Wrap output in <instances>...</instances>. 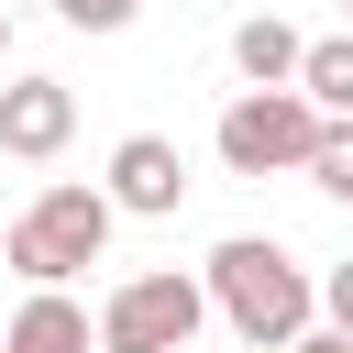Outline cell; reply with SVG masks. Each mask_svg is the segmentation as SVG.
Listing matches in <instances>:
<instances>
[{"mask_svg": "<svg viewBox=\"0 0 353 353\" xmlns=\"http://www.w3.org/2000/svg\"><path fill=\"white\" fill-rule=\"evenodd\" d=\"M199 287H210V309L243 331V353H298V342H309V320H320V276H309L287 243H265V232L210 243Z\"/></svg>", "mask_w": 353, "mask_h": 353, "instance_id": "cell-1", "label": "cell"}, {"mask_svg": "<svg viewBox=\"0 0 353 353\" xmlns=\"http://www.w3.org/2000/svg\"><path fill=\"white\" fill-rule=\"evenodd\" d=\"M110 221H121V210H110L99 188L55 176V188H33V210L0 232V265H11L22 287H66L77 265H99V254H110Z\"/></svg>", "mask_w": 353, "mask_h": 353, "instance_id": "cell-2", "label": "cell"}, {"mask_svg": "<svg viewBox=\"0 0 353 353\" xmlns=\"http://www.w3.org/2000/svg\"><path fill=\"white\" fill-rule=\"evenodd\" d=\"M320 132H331V121H320L298 88H232V99H221V121H210V143H221V165H232V176H309Z\"/></svg>", "mask_w": 353, "mask_h": 353, "instance_id": "cell-3", "label": "cell"}, {"mask_svg": "<svg viewBox=\"0 0 353 353\" xmlns=\"http://www.w3.org/2000/svg\"><path fill=\"white\" fill-rule=\"evenodd\" d=\"M199 320H210V287L176 276V265H154V276H121L99 298V353H188Z\"/></svg>", "mask_w": 353, "mask_h": 353, "instance_id": "cell-4", "label": "cell"}, {"mask_svg": "<svg viewBox=\"0 0 353 353\" xmlns=\"http://www.w3.org/2000/svg\"><path fill=\"white\" fill-rule=\"evenodd\" d=\"M99 199H110L121 221H165V210L188 199V154H176V132H121V143H110Z\"/></svg>", "mask_w": 353, "mask_h": 353, "instance_id": "cell-5", "label": "cell"}, {"mask_svg": "<svg viewBox=\"0 0 353 353\" xmlns=\"http://www.w3.org/2000/svg\"><path fill=\"white\" fill-rule=\"evenodd\" d=\"M66 132H77V88H66V77H11V88H0V154L55 165Z\"/></svg>", "mask_w": 353, "mask_h": 353, "instance_id": "cell-6", "label": "cell"}, {"mask_svg": "<svg viewBox=\"0 0 353 353\" xmlns=\"http://www.w3.org/2000/svg\"><path fill=\"white\" fill-rule=\"evenodd\" d=\"M0 353H99V309H77L66 287H33L0 320Z\"/></svg>", "mask_w": 353, "mask_h": 353, "instance_id": "cell-7", "label": "cell"}, {"mask_svg": "<svg viewBox=\"0 0 353 353\" xmlns=\"http://www.w3.org/2000/svg\"><path fill=\"white\" fill-rule=\"evenodd\" d=\"M298 55H309L298 22H276V11L232 22V66H243V88H298Z\"/></svg>", "mask_w": 353, "mask_h": 353, "instance_id": "cell-8", "label": "cell"}, {"mask_svg": "<svg viewBox=\"0 0 353 353\" xmlns=\"http://www.w3.org/2000/svg\"><path fill=\"white\" fill-rule=\"evenodd\" d=\"M298 99H309L320 121H353V33H309V55H298Z\"/></svg>", "mask_w": 353, "mask_h": 353, "instance_id": "cell-9", "label": "cell"}, {"mask_svg": "<svg viewBox=\"0 0 353 353\" xmlns=\"http://www.w3.org/2000/svg\"><path fill=\"white\" fill-rule=\"evenodd\" d=\"M309 188H320V199H353V121H331V132H320V154H309Z\"/></svg>", "mask_w": 353, "mask_h": 353, "instance_id": "cell-10", "label": "cell"}, {"mask_svg": "<svg viewBox=\"0 0 353 353\" xmlns=\"http://www.w3.org/2000/svg\"><path fill=\"white\" fill-rule=\"evenodd\" d=\"M55 22H66V33H121L132 0H55Z\"/></svg>", "mask_w": 353, "mask_h": 353, "instance_id": "cell-11", "label": "cell"}, {"mask_svg": "<svg viewBox=\"0 0 353 353\" xmlns=\"http://www.w3.org/2000/svg\"><path fill=\"white\" fill-rule=\"evenodd\" d=\"M320 320H331V331H342V342H353V254H342V265H331V276H320Z\"/></svg>", "mask_w": 353, "mask_h": 353, "instance_id": "cell-12", "label": "cell"}, {"mask_svg": "<svg viewBox=\"0 0 353 353\" xmlns=\"http://www.w3.org/2000/svg\"><path fill=\"white\" fill-rule=\"evenodd\" d=\"M298 353H353V342H342V331H309V342H298Z\"/></svg>", "mask_w": 353, "mask_h": 353, "instance_id": "cell-13", "label": "cell"}, {"mask_svg": "<svg viewBox=\"0 0 353 353\" xmlns=\"http://www.w3.org/2000/svg\"><path fill=\"white\" fill-rule=\"evenodd\" d=\"M0 66H11V11H0Z\"/></svg>", "mask_w": 353, "mask_h": 353, "instance_id": "cell-14", "label": "cell"}, {"mask_svg": "<svg viewBox=\"0 0 353 353\" xmlns=\"http://www.w3.org/2000/svg\"><path fill=\"white\" fill-rule=\"evenodd\" d=\"M342 33H353V22H342Z\"/></svg>", "mask_w": 353, "mask_h": 353, "instance_id": "cell-15", "label": "cell"}]
</instances>
